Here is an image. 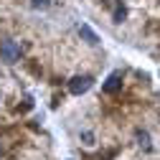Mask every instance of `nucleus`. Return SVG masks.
Masks as SVG:
<instances>
[{
	"mask_svg": "<svg viewBox=\"0 0 160 160\" xmlns=\"http://www.w3.org/2000/svg\"><path fill=\"white\" fill-rule=\"evenodd\" d=\"M137 140H140L142 145H148V132H137Z\"/></svg>",
	"mask_w": 160,
	"mask_h": 160,
	"instance_id": "0eeeda50",
	"label": "nucleus"
},
{
	"mask_svg": "<svg viewBox=\"0 0 160 160\" xmlns=\"http://www.w3.org/2000/svg\"><path fill=\"white\" fill-rule=\"evenodd\" d=\"M82 137H84V140H87V142H89V145H92V140H94V135H92V132H84V135H82Z\"/></svg>",
	"mask_w": 160,
	"mask_h": 160,
	"instance_id": "6e6552de",
	"label": "nucleus"
},
{
	"mask_svg": "<svg viewBox=\"0 0 160 160\" xmlns=\"http://www.w3.org/2000/svg\"><path fill=\"white\" fill-rule=\"evenodd\" d=\"M122 18H125V8H117V10H114V23H119Z\"/></svg>",
	"mask_w": 160,
	"mask_h": 160,
	"instance_id": "39448f33",
	"label": "nucleus"
},
{
	"mask_svg": "<svg viewBox=\"0 0 160 160\" xmlns=\"http://www.w3.org/2000/svg\"><path fill=\"white\" fill-rule=\"evenodd\" d=\"M89 87H92V79H89V76H74V79H71V84H69L71 94H84Z\"/></svg>",
	"mask_w": 160,
	"mask_h": 160,
	"instance_id": "f03ea898",
	"label": "nucleus"
},
{
	"mask_svg": "<svg viewBox=\"0 0 160 160\" xmlns=\"http://www.w3.org/2000/svg\"><path fill=\"white\" fill-rule=\"evenodd\" d=\"M0 56H3V61L13 64L15 58L21 56V48H18V43H15V41H3V43H0Z\"/></svg>",
	"mask_w": 160,
	"mask_h": 160,
	"instance_id": "f257e3e1",
	"label": "nucleus"
},
{
	"mask_svg": "<svg viewBox=\"0 0 160 160\" xmlns=\"http://www.w3.org/2000/svg\"><path fill=\"white\" fill-rule=\"evenodd\" d=\"M51 0H33V8H48Z\"/></svg>",
	"mask_w": 160,
	"mask_h": 160,
	"instance_id": "423d86ee",
	"label": "nucleus"
},
{
	"mask_svg": "<svg viewBox=\"0 0 160 160\" xmlns=\"http://www.w3.org/2000/svg\"><path fill=\"white\" fill-rule=\"evenodd\" d=\"M79 33H82V36L87 38V43H92V46H94V43H99V38H97V33H94V31H92L89 26H79Z\"/></svg>",
	"mask_w": 160,
	"mask_h": 160,
	"instance_id": "20e7f679",
	"label": "nucleus"
},
{
	"mask_svg": "<svg viewBox=\"0 0 160 160\" xmlns=\"http://www.w3.org/2000/svg\"><path fill=\"white\" fill-rule=\"evenodd\" d=\"M119 84H122V74L114 71V74L107 79V82H104V87H102V89H104V92H117V89H119Z\"/></svg>",
	"mask_w": 160,
	"mask_h": 160,
	"instance_id": "7ed1b4c3",
	"label": "nucleus"
}]
</instances>
